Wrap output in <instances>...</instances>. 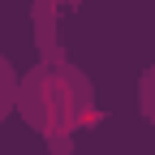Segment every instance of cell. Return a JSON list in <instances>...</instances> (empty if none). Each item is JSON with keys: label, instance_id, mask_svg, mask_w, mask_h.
I'll list each match as a JSON object with an SVG mask.
<instances>
[{"label": "cell", "instance_id": "3957f363", "mask_svg": "<svg viewBox=\"0 0 155 155\" xmlns=\"http://www.w3.org/2000/svg\"><path fill=\"white\" fill-rule=\"evenodd\" d=\"M17 78H22V73H17V65L0 52V121L17 108Z\"/></svg>", "mask_w": 155, "mask_h": 155}, {"label": "cell", "instance_id": "5b68a950", "mask_svg": "<svg viewBox=\"0 0 155 155\" xmlns=\"http://www.w3.org/2000/svg\"><path fill=\"white\" fill-rule=\"evenodd\" d=\"M82 5H91V0H61V9H82Z\"/></svg>", "mask_w": 155, "mask_h": 155}, {"label": "cell", "instance_id": "7a4b0ae2", "mask_svg": "<svg viewBox=\"0 0 155 155\" xmlns=\"http://www.w3.org/2000/svg\"><path fill=\"white\" fill-rule=\"evenodd\" d=\"M30 30H35V52L39 65H61V0H30Z\"/></svg>", "mask_w": 155, "mask_h": 155}, {"label": "cell", "instance_id": "6da1fadb", "mask_svg": "<svg viewBox=\"0 0 155 155\" xmlns=\"http://www.w3.org/2000/svg\"><path fill=\"white\" fill-rule=\"evenodd\" d=\"M17 116L35 129L52 155H73L78 129L99 125V108H95V86L91 78L78 69L69 56L61 65H39L17 78Z\"/></svg>", "mask_w": 155, "mask_h": 155}, {"label": "cell", "instance_id": "277c9868", "mask_svg": "<svg viewBox=\"0 0 155 155\" xmlns=\"http://www.w3.org/2000/svg\"><path fill=\"white\" fill-rule=\"evenodd\" d=\"M138 112H142V121L155 129V61L142 69V78H138Z\"/></svg>", "mask_w": 155, "mask_h": 155}]
</instances>
